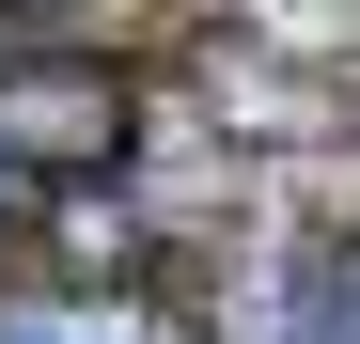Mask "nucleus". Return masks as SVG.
I'll use <instances>...</instances> for the list:
<instances>
[{"label":"nucleus","instance_id":"obj_2","mask_svg":"<svg viewBox=\"0 0 360 344\" xmlns=\"http://www.w3.org/2000/svg\"><path fill=\"white\" fill-rule=\"evenodd\" d=\"M16 204H32V157H16V141H0V219H16Z\"/></svg>","mask_w":360,"mask_h":344},{"label":"nucleus","instance_id":"obj_1","mask_svg":"<svg viewBox=\"0 0 360 344\" xmlns=\"http://www.w3.org/2000/svg\"><path fill=\"white\" fill-rule=\"evenodd\" d=\"M0 344H172V313H141V298H0Z\"/></svg>","mask_w":360,"mask_h":344}]
</instances>
